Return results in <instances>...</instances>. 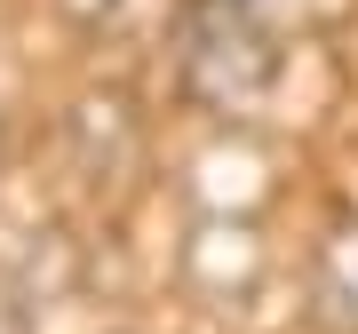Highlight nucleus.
Wrapping results in <instances>:
<instances>
[{
	"label": "nucleus",
	"mask_w": 358,
	"mask_h": 334,
	"mask_svg": "<svg viewBox=\"0 0 358 334\" xmlns=\"http://www.w3.org/2000/svg\"><path fill=\"white\" fill-rule=\"evenodd\" d=\"M0 334H24V310H16V295H0Z\"/></svg>",
	"instance_id": "7ed1b4c3"
},
{
	"label": "nucleus",
	"mask_w": 358,
	"mask_h": 334,
	"mask_svg": "<svg viewBox=\"0 0 358 334\" xmlns=\"http://www.w3.org/2000/svg\"><path fill=\"white\" fill-rule=\"evenodd\" d=\"M279 72L271 32L255 24V0H183V88L199 103H239L263 96V80Z\"/></svg>",
	"instance_id": "f257e3e1"
},
{
	"label": "nucleus",
	"mask_w": 358,
	"mask_h": 334,
	"mask_svg": "<svg viewBox=\"0 0 358 334\" xmlns=\"http://www.w3.org/2000/svg\"><path fill=\"white\" fill-rule=\"evenodd\" d=\"M310 310L327 334H358V215H343L310 255Z\"/></svg>",
	"instance_id": "f03ea898"
}]
</instances>
